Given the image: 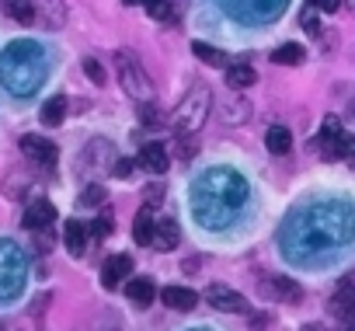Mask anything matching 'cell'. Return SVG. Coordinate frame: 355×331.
<instances>
[{
  "mask_svg": "<svg viewBox=\"0 0 355 331\" xmlns=\"http://www.w3.org/2000/svg\"><path fill=\"white\" fill-rule=\"evenodd\" d=\"M153 223H157L153 206H143V210L136 213V220H132V241H136L139 248H150V241H153Z\"/></svg>",
  "mask_w": 355,
  "mask_h": 331,
  "instance_id": "cell-16",
  "label": "cell"
},
{
  "mask_svg": "<svg viewBox=\"0 0 355 331\" xmlns=\"http://www.w3.org/2000/svg\"><path fill=\"white\" fill-rule=\"evenodd\" d=\"M345 4H348V8H355V0H345Z\"/></svg>",
  "mask_w": 355,
  "mask_h": 331,
  "instance_id": "cell-36",
  "label": "cell"
},
{
  "mask_svg": "<svg viewBox=\"0 0 355 331\" xmlns=\"http://www.w3.org/2000/svg\"><path fill=\"white\" fill-rule=\"evenodd\" d=\"M317 8H320L324 15H334V11L345 8V0H317Z\"/></svg>",
  "mask_w": 355,
  "mask_h": 331,
  "instance_id": "cell-33",
  "label": "cell"
},
{
  "mask_svg": "<svg viewBox=\"0 0 355 331\" xmlns=\"http://www.w3.org/2000/svg\"><path fill=\"white\" fill-rule=\"evenodd\" d=\"M49 63H46V49L32 39H18L0 53V84L4 91H11L15 98H28L46 84Z\"/></svg>",
  "mask_w": 355,
  "mask_h": 331,
  "instance_id": "cell-2",
  "label": "cell"
},
{
  "mask_svg": "<svg viewBox=\"0 0 355 331\" xmlns=\"http://www.w3.org/2000/svg\"><path fill=\"white\" fill-rule=\"evenodd\" d=\"M21 153H25L32 164H42V168L56 164V157H60L56 143H53V139H46V136H39V133H28V136H21Z\"/></svg>",
  "mask_w": 355,
  "mask_h": 331,
  "instance_id": "cell-8",
  "label": "cell"
},
{
  "mask_svg": "<svg viewBox=\"0 0 355 331\" xmlns=\"http://www.w3.org/2000/svg\"><path fill=\"white\" fill-rule=\"evenodd\" d=\"M143 199H146V206H157V203L164 199V185H160V182L146 185V189H143Z\"/></svg>",
  "mask_w": 355,
  "mask_h": 331,
  "instance_id": "cell-32",
  "label": "cell"
},
{
  "mask_svg": "<svg viewBox=\"0 0 355 331\" xmlns=\"http://www.w3.org/2000/svg\"><path fill=\"white\" fill-rule=\"evenodd\" d=\"M178 241H182L178 220L164 217V220H157V223H153V241H150V248H157V251H171V248H178Z\"/></svg>",
  "mask_w": 355,
  "mask_h": 331,
  "instance_id": "cell-13",
  "label": "cell"
},
{
  "mask_svg": "<svg viewBox=\"0 0 355 331\" xmlns=\"http://www.w3.org/2000/svg\"><path fill=\"white\" fill-rule=\"evenodd\" d=\"M300 25L317 35V28H320V8H317V0H306V8L300 11Z\"/></svg>",
  "mask_w": 355,
  "mask_h": 331,
  "instance_id": "cell-27",
  "label": "cell"
},
{
  "mask_svg": "<svg viewBox=\"0 0 355 331\" xmlns=\"http://www.w3.org/2000/svg\"><path fill=\"white\" fill-rule=\"evenodd\" d=\"M286 0H223V8L230 18L244 22V25H261V22H275L282 15Z\"/></svg>",
  "mask_w": 355,
  "mask_h": 331,
  "instance_id": "cell-6",
  "label": "cell"
},
{
  "mask_svg": "<svg viewBox=\"0 0 355 331\" xmlns=\"http://www.w3.org/2000/svg\"><path fill=\"white\" fill-rule=\"evenodd\" d=\"M192 53H196L202 63H209V67H220V70H227V67H230V56H227L223 49L209 46V42H192Z\"/></svg>",
  "mask_w": 355,
  "mask_h": 331,
  "instance_id": "cell-22",
  "label": "cell"
},
{
  "mask_svg": "<svg viewBox=\"0 0 355 331\" xmlns=\"http://www.w3.org/2000/svg\"><path fill=\"white\" fill-rule=\"evenodd\" d=\"M63 241H67V248H70V255H84V248H87V227L80 223V220H67V227H63Z\"/></svg>",
  "mask_w": 355,
  "mask_h": 331,
  "instance_id": "cell-19",
  "label": "cell"
},
{
  "mask_svg": "<svg viewBox=\"0 0 355 331\" xmlns=\"http://www.w3.org/2000/svg\"><path fill=\"white\" fill-rule=\"evenodd\" d=\"M303 46L300 42H286V46H279L275 53H272V63H279V67H296V63H303Z\"/></svg>",
  "mask_w": 355,
  "mask_h": 331,
  "instance_id": "cell-24",
  "label": "cell"
},
{
  "mask_svg": "<svg viewBox=\"0 0 355 331\" xmlns=\"http://www.w3.org/2000/svg\"><path fill=\"white\" fill-rule=\"evenodd\" d=\"M327 310L338 321H355V282H338L334 296L327 300Z\"/></svg>",
  "mask_w": 355,
  "mask_h": 331,
  "instance_id": "cell-10",
  "label": "cell"
},
{
  "mask_svg": "<svg viewBox=\"0 0 355 331\" xmlns=\"http://www.w3.org/2000/svg\"><path fill=\"white\" fill-rule=\"evenodd\" d=\"M87 234H94V237H98V241H101V237H108V234H112V217H108V213H105V217H101V220H94V223H91V227H87Z\"/></svg>",
  "mask_w": 355,
  "mask_h": 331,
  "instance_id": "cell-31",
  "label": "cell"
},
{
  "mask_svg": "<svg viewBox=\"0 0 355 331\" xmlns=\"http://www.w3.org/2000/svg\"><path fill=\"white\" fill-rule=\"evenodd\" d=\"M206 300H209L216 310H223V314H248V310H251V303H248L234 286H223V282H213V286L206 289Z\"/></svg>",
  "mask_w": 355,
  "mask_h": 331,
  "instance_id": "cell-7",
  "label": "cell"
},
{
  "mask_svg": "<svg viewBox=\"0 0 355 331\" xmlns=\"http://www.w3.org/2000/svg\"><path fill=\"white\" fill-rule=\"evenodd\" d=\"M160 300H164L167 310H196L199 307V296L189 286H164Z\"/></svg>",
  "mask_w": 355,
  "mask_h": 331,
  "instance_id": "cell-14",
  "label": "cell"
},
{
  "mask_svg": "<svg viewBox=\"0 0 355 331\" xmlns=\"http://www.w3.org/2000/svg\"><path fill=\"white\" fill-rule=\"evenodd\" d=\"M4 15L15 18L18 25H32L35 22V0H4Z\"/></svg>",
  "mask_w": 355,
  "mask_h": 331,
  "instance_id": "cell-21",
  "label": "cell"
},
{
  "mask_svg": "<svg viewBox=\"0 0 355 331\" xmlns=\"http://www.w3.org/2000/svg\"><path fill=\"white\" fill-rule=\"evenodd\" d=\"M125 296H129L136 307H150V303H153V296H157V286H153V279H150V275H136V279H129V282H125Z\"/></svg>",
  "mask_w": 355,
  "mask_h": 331,
  "instance_id": "cell-15",
  "label": "cell"
},
{
  "mask_svg": "<svg viewBox=\"0 0 355 331\" xmlns=\"http://www.w3.org/2000/svg\"><path fill=\"white\" fill-rule=\"evenodd\" d=\"M35 244H39L42 251H49V244H53V241H49V234H42V237H35Z\"/></svg>",
  "mask_w": 355,
  "mask_h": 331,
  "instance_id": "cell-35",
  "label": "cell"
},
{
  "mask_svg": "<svg viewBox=\"0 0 355 331\" xmlns=\"http://www.w3.org/2000/svg\"><path fill=\"white\" fill-rule=\"evenodd\" d=\"M254 80H258V74H254L251 63H230V67H227V87H230V91H244V87H251Z\"/></svg>",
  "mask_w": 355,
  "mask_h": 331,
  "instance_id": "cell-18",
  "label": "cell"
},
{
  "mask_svg": "<svg viewBox=\"0 0 355 331\" xmlns=\"http://www.w3.org/2000/svg\"><path fill=\"white\" fill-rule=\"evenodd\" d=\"M136 164H139L143 171H150V175H164V171H167V164H171V157H167L164 143H143Z\"/></svg>",
  "mask_w": 355,
  "mask_h": 331,
  "instance_id": "cell-11",
  "label": "cell"
},
{
  "mask_svg": "<svg viewBox=\"0 0 355 331\" xmlns=\"http://www.w3.org/2000/svg\"><path fill=\"white\" fill-rule=\"evenodd\" d=\"M272 286L265 289L268 296H275V300H282V303H289V300H300V286L293 282V279H282V275H275V279H268Z\"/></svg>",
  "mask_w": 355,
  "mask_h": 331,
  "instance_id": "cell-23",
  "label": "cell"
},
{
  "mask_svg": "<svg viewBox=\"0 0 355 331\" xmlns=\"http://www.w3.org/2000/svg\"><path fill=\"white\" fill-rule=\"evenodd\" d=\"M248 203V182L234 168H213L192 185V213L206 227H227Z\"/></svg>",
  "mask_w": 355,
  "mask_h": 331,
  "instance_id": "cell-1",
  "label": "cell"
},
{
  "mask_svg": "<svg viewBox=\"0 0 355 331\" xmlns=\"http://www.w3.org/2000/svg\"><path fill=\"white\" fill-rule=\"evenodd\" d=\"M35 15H39L49 28H63V22H67L63 0H35Z\"/></svg>",
  "mask_w": 355,
  "mask_h": 331,
  "instance_id": "cell-17",
  "label": "cell"
},
{
  "mask_svg": "<svg viewBox=\"0 0 355 331\" xmlns=\"http://www.w3.org/2000/svg\"><path fill=\"white\" fill-rule=\"evenodd\" d=\"M67 119V98L63 94H53L46 105H42V122L46 126H60Z\"/></svg>",
  "mask_w": 355,
  "mask_h": 331,
  "instance_id": "cell-25",
  "label": "cell"
},
{
  "mask_svg": "<svg viewBox=\"0 0 355 331\" xmlns=\"http://www.w3.org/2000/svg\"><path fill=\"white\" fill-rule=\"evenodd\" d=\"M209 105H213L209 87H206V84H196V87H192L182 101H178V108H174V133H182V136L199 133V126L206 122Z\"/></svg>",
  "mask_w": 355,
  "mask_h": 331,
  "instance_id": "cell-3",
  "label": "cell"
},
{
  "mask_svg": "<svg viewBox=\"0 0 355 331\" xmlns=\"http://www.w3.org/2000/svg\"><path fill=\"white\" fill-rule=\"evenodd\" d=\"M115 67H119V84H122V91H125L132 101H150V98H153V80H150V74L143 70V63H139L136 53L119 49V53H115Z\"/></svg>",
  "mask_w": 355,
  "mask_h": 331,
  "instance_id": "cell-4",
  "label": "cell"
},
{
  "mask_svg": "<svg viewBox=\"0 0 355 331\" xmlns=\"http://www.w3.org/2000/svg\"><path fill=\"white\" fill-rule=\"evenodd\" d=\"M132 275V255H108L105 269H101V286L105 289H119L122 279Z\"/></svg>",
  "mask_w": 355,
  "mask_h": 331,
  "instance_id": "cell-9",
  "label": "cell"
},
{
  "mask_svg": "<svg viewBox=\"0 0 355 331\" xmlns=\"http://www.w3.org/2000/svg\"><path fill=\"white\" fill-rule=\"evenodd\" d=\"M139 122L143 126H160V108L153 101H139Z\"/></svg>",
  "mask_w": 355,
  "mask_h": 331,
  "instance_id": "cell-29",
  "label": "cell"
},
{
  "mask_svg": "<svg viewBox=\"0 0 355 331\" xmlns=\"http://www.w3.org/2000/svg\"><path fill=\"white\" fill-rule=\"evenodd\" d=\"M21 286H25V255L11 241H0V303L18 296Z\"/></svg>",
  "mask_w": 355,
  "mask_h": 331,
  "instance_id": "cell-5",
  "label": "cell"
},
{
  "mask_svg": "<svg viewBox=\"0 0 355 331\" xmlns=\"http://www.w3.org/2000/svg\"><path fill=\"white\" fill-rule=\"evenodd\" d=\"M53 220H56V206H53L49 199L28 203V210H25V217H21V223H25L28 230H46Z\"/></svg>",
  "mask_w": 355,
  "mask_h": 331,
  "instance_id": "cell-12",
  "label": "cell"
},
{
  "mask_svg": "<svg viewBox=\"0 0 355 331\" xmlns=\"http://www.w3.org/2000/svg\"><path fill=\"white\" fill-rule=\"evenodd\" d=\"M341 133V122H338V115H327L324 119V136H338Z\"/></svg>",
  "mask_w": 355,
  "mask_h": 331,
  "instance_id": "cell-34",
  "label": "cell"
},
{
  "mask_svg": "<svg viewBox=\"0 0 355 331\" xmlns=\"http://www.w3.org/2000/svg\"><path fill=\"white\" fill-rule=\"evenodd\" d=\"M105 199H108L105 185H87V189L80 192L77 206H84V210H98V206H105Z\"/></svg>",
  "mask_w": 355,
  "mask_h": 331,
  "instance_id": "cell-26",
  "label": "cell"
},
{
  "mask_svg": "<svg viewBox=\"0 0 355 331\" xmlns=\"http://www.w3.org/2000/svg\"><path fill=\"white\" fill-rule=\"evenodd\" d=\"M132 171H136V160H129V157H115V160H112V175H115L119 182H129Z\"/></svg>",
  "mask_w": 355,
  "mask_h": 331,
  "instance_id": "cell-28",
  "label": "cell"
},
{
  "mask_svg": "<svg viewBox=\"0 0 355 331\" xmlns=\"http://www.w3.org/2000/svg\"><path fill=\"white\" fill-rule=\"evenodd\" d=\"M84 74H87V80H94V84H105V67L91 56V60H84Z\"/></svg>",
  "mask_w": 355,
  "mask_h": 331,
  "instance_id": "cell-30",
  "label": "cell"
},
{
  "mask_svg": "<svg viewBox=\"0 0 355 331\" xmlns=\"http://www.w3.org/2000/svg\"><path fill=\"white\" fill-rule=\"evenodd\" d=\"M265 146H268L275 157L289 153V150H293V133H289V126H272L268 136H265Z\"/></svg>",
  "mask_w": 355,
  "mask_h": 331,
  "instance_id": "cell-20",
  "label": "cell"
}]
</instances>
